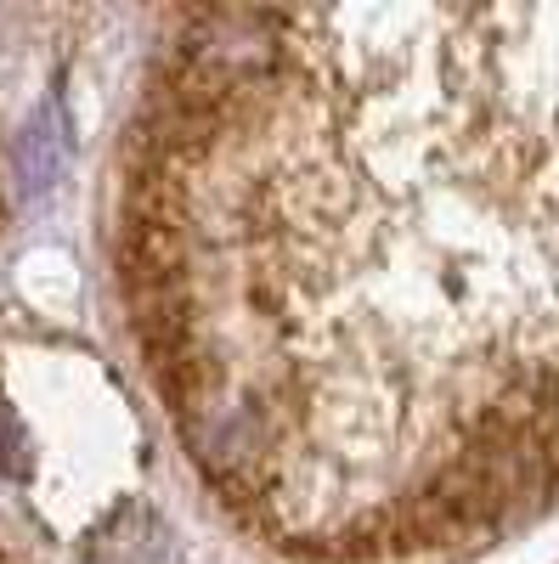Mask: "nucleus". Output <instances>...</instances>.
<instances>
[{
    "label": "nucleus",
    "instance_id": "1",
    "mask_svg": "<svg viewBox=\"0 0 559 564\" xmlns=\"http://www.w3.org/2000/svg\"><path fill=\"white\" fill-rule=\"evenodd\" d=\"M7 441H12V430H7V406H0V468H12V475H23V463H18V452H12Z\"/></svg>",
    "mask_w": 559,
    "mask_h": 564
}]
</instances>
